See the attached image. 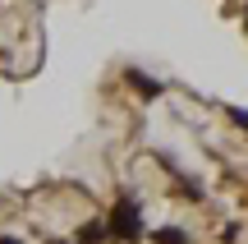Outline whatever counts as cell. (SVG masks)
<instances>
[{"instance_id": "obj_1", "label": "cell", "mask_w": 248, "mask_h": 244, "mask_svg": "<svg viewBox=\"0 0 248 244\" xmlns=\"http://www.w3.org/2000/svg\"><path fill=\"white\" fill-rule=\"evenodd\" d=\"M106 235H115L120 244H133V240H142V212H138V203L124 194V198L110 208V217H106Z\"/></svg>"}, {"instance_id": "obj_6", "label": "cell", "mask_w": 248, "mask_h": 244, "mask_svg": "<svg viewBox=\"0 0 248 244\" xmlns=\"http://www.w3.org/2000/svg\"><path fill=\"white\" fill-rule=\"evenodd\" d=\"M0 244H18V240H5V235H0Z\"/></svg>"}, {"instance_id": "obj_5", "label": "cell", "mask_w": 248, "mask_h": 244, "mask_svg": "<svg viewBox=\"0 0 248 244\" xmlns=\"http://www.w3.org/2000/svg\"><path fill=\"white\" fill-rule=\"evenodd\" d=\"M230 120H234L239 129H248V111H244V106H230Z\"/></svg>"}, {"instance_id": "obj_4", "label": "cell", "mask_w": 248, "mask_h": 244, "mask_svg": "<svg viewBox=\"0 0 248 244\" xmlns=\"http://www.w3.org/2000/svg\"><path fill=\"white\" fill-rule=\"evenodd\" d=\"M101 240H106V221H88L78 230V244H101Z\"/></svg>"}, {"instance_id": "obj_3", "label": "cell", "mask_w": 248, "mask_h": 244, "mask_svg": "<svg viewBox=\"0 0 248 244\" xmlns=\"http://www.w3.org/2000/svg\"><path fill=\"white\" fill-rule=\"evenodd\" d=\"M152 244H188V235L179 226H161V230H152Z\"/></svg>"}, {"instance_id": "obj_2", "label": "cell", "mask_w": 248, "mask_h": 244, "mask_svg": "<svg viewBox=\"0 0 248 244\" xmlns=\"http://www.w3.org/2000/svg\"><path fill=\"white\" fill-rule=\"evenodd\" d=\"M124 79H129V88L138 92V97H147V101H156V97H161V83H156V79H147V74L129 69V74H124Z\"/></svg>"}]
</instances>
